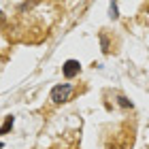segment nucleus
Returning <instances> with one entry per match:
<instances>
[{"mask_svg":"<svg viewBox=\"0 0 149 149\" xmlns=\"http://www.w3.org/2000/svg\"><path fill=\"white\" fill-rule=\"evenodd\" d=\"M109 9H111V17L115 19V17H117V4H115V2H113V4L109 6Z\"/></svg>","mask_w":149,"mask_h":149,"instance_id":"nucleus-5","label":"nucleus"},{"mask_svg":"<svg viewBox=\"0 0 149 149\" xmlns=\"http://www.w3.org/2000/svg\"><path fill=\"white\" fill-rule=\"evenodd\" d=\"M70 96H72V85H68V83H60V85H56V87L51 90V94H49V98H51L56 104L68 102Z\"/></svg>","mask_w":149,"mask_h":149,"instance_id":"nucleus-1","label":"nucleus"},{"mask_svg":"<svg viewBox=\"0 0 149 149\" xmlns=\"http://www.w3.org/2000/svg\"><path fill=\"white\" fill-rule=\"evenodd\" d=\"M117 104H119V107H124V109H130V107H132V102H130V100H128L126 96H117Z\"/></svg>","mask_w":149,"mask_h":149,"instance_id":"nucleus-3","label":"nucleus"},{"mask_svg":"<svg viewBox=\"0 0 149 149\" xmlns=\"http://www.w3.org/2000/svg\"><path fill=\"white\" fill-rule=\"evenodd\" d=\"M107 149H124V145H109Z\"/></svg>","mask_w":149,"mask_h":149,"instance_id":"nucleus-6","label":"nucleus"},{"mask_svg":"<svg viewBox=\"0 0 149 149\" xmlns=\"http://www.w3.org/2000/svg\"><path fill=\"white\" fill-rule=\"evenodd\" d=\"M81 70V64L77 62V60H66L64 66H62V72H64V77L66 79H72V77H77Z\"/></svg>","mask_w":149,"mask_h":149,"instance_id":"nucleus-2","label":"nucleus"},{"mask_svg":"<svg viewBox=\"0 0 149 149\" xmlns=\"http://www.w3.org/2000/svg\"><path fill=\"white\" fill-rule=\"evenodd\" d=\"M11 126H13V117H6V121H4V126L0 128V134H4V132H9L11 130Z\"/></svg>","mask_w":149,"mask_h":149,"instance_id":"nucleus-4","label":"nucleus"},{"mask_svg":"<svg viewBox=\"0 0 149 149\" xmlns=\"http://www.w3.org/2000/svg\"><path fill=\"white\" fill-rule=\"evenodd\" d=\"M0 149H2V143H0Z\"/></svg>","mask_w":149,"mask_h":149,"instance_id":"nucleus-7","label":"nucleus"}]
</instances>
